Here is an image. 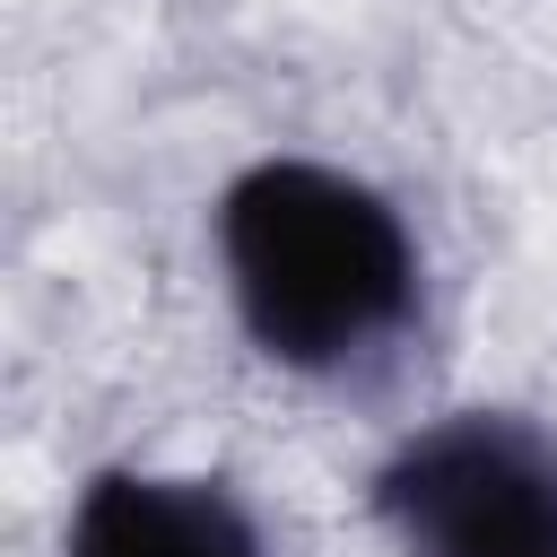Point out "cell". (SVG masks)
Masks as SVG:
<instances>
[{"mask_svg":"<svg viewBox=\"0 0 557 557\" xmlns=\"http://www.w3.org/2000/svg\"><path fill=\"white\" fill-rule=\"evenodd\" d=\"M218 270L244 339L313 383L392 357L426 296L409 218L322 157H252L218 191Z\"/></svg>","mask_w":557,"mask_h":557,"instance_id":"1","label":"cell"},{"mask_svg":"<svg viewBox=\"0 0 557 557\" xmlns=\"http://www.w3.org/2000/svg\"><path fill=\"white\" fill-rule=\"evenodd\" d=\"M400 557H557V435L522 409H453L366 479Z\"/></svg>","mask_w":557,"mask_h":557,"instance_id":"2","label":"cell"},{"mask_svg":"<svg viewBox=\"0 0 557 557\" xmlns=\"http://www.w3.org/2000/svg\"><path fill=\"white\" fill-rule=\"evenodd\" d=\"M61 557H270L252 505L218 470H96L70 496Z\"/></svg>","mask_w":557,"mask_h":557,"instance_id":"3","label":"cell"}]
</instances>
